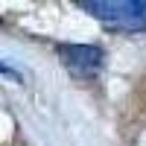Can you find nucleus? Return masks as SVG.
Returning <instances> with one entry per match:
<instances>
[{
  "mask_svg": "<svg viewBox=\"0 0 146 146\" xmlns=\"http://www.w3.org/2000/svg\"><path fill=\"white\" fill-rule=\"evenodd\" d=\"M79 9H85L111 29L123 32L146 29V0H79Z\"/></svg>",
  "mask_w": 146,
  "mask_h": 146,
  "instance_id": "1",
  "label": "nucleus"
},
{
  "mask_svg": "<svg viewBox=\"0 0 146 146\" xmlns=\"http://www.w3.org/2000/svg\"><path fill=\"white\" fill-rule=\"evenodd\" d=\"M58 58L79 79L96 76L102 70V64H105V53L96 44H58Z\"/></svg>",
  "mask_w": 146,
  "mask_h": 146,
  "instance_id": "2",
  "label": "nucleus"
},
{
  "mask_svg": "<svg viewBox=\"0 0 146 146\" xmlns=\"http://www.w3.org/2000/svg\"><path fill=\"white\" fill-rule=\"evenodd\" d=\"M0 76H9V79H15V82H23V76L15 70V67H9V64H3L0 62Z\"/></svg>",
  "mask_w": 146,
  "mask_h": 146,
  "instance_id": "3",
  "label": "nucleus"
}]
</instances>
